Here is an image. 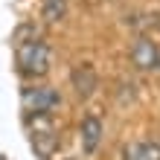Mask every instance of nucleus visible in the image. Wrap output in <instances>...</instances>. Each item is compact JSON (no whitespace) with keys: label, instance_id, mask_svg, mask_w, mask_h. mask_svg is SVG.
<instances>
[{"label":"nucleus","instance_id":"obj_3","mask_svg":"<svg viewBox=\"0 0 160 160\" xmlns=\"http://www.w3.org/2000/svg\"><path fill=\"white\" fill-rule=\"evenodd\" d=\"M131 64H134L140 73L160 70V47L152 38H137L131 44Z\"/></svg>","mask_w":160,"mask_h":160},{"label":"nucleus","instance_id":"obj_5","mask_svg":"<svg viewBox=\"0 0 160 160\" xmlns=\"http://www.w3.org/2000/svg\"><path fill=\"white\" fill-rule=\"evenodd\" d=\"M70 82H73V90H76L82 99L93 96V90L99 88V76H96V70H93V64H88V61H82V64L73 67Z\"/></svg>","mask_w":160,"mask_h":160},{"label":"nucleus","instance_id":"obj_7","mask_svg":"<svg viewBox=\"0 0 160 160\" xmlns=\"http://www.w3.org/2000/svg\"><path fill=\"white\" fill-rule=\"evenodd\" d=\"M122 160H160V143H154V140H140V143L125 148Z\"/></svg>","mask_w":160,"mask_h":160},{"label":"nucleus","instance_id":"obj_2","mask_svg":"<svg viewBox=\"0 0 160 160\" xmlns=\"http://www.w3.org/2000/svg\"><path fill=\"white\" fill-rule=\"evenodd\" d=\"M58 102H61L58 90L50 88V84H29V88L21 90V111H23L26 122L47 117L50 111L58 108Z\"/></svg>","mask_w":160,"mask_h":160},{"label":"nucleus","instance_id":"obj_4","mask_svg":"<svg viewBox=\"0 0 160 160\" xmlns=\"http://www.w3.org/2000/svg\"><path fill=\"white\" fill-rule=\"evenodd\" d=\"M44 119H47V117H41V125L29 131V134H32V137H29V140H32V148H35V154H38L41 160H47L55 148H58V131H55L52 125H47Z\"/></svg>","mask_w":160,"mask_h":160},{"label":"nucleus","instance_id":"obj_1","mask_svg":"<svg viewBox=\"0 0 160 160\" xmlns=\"http://www.w3.org/2000/svg\"><path fill=\"white\" fill-rule=\"evenodd\" d=\"M50 64H52V50L41 35L32 32V26H23L21 29V38H18L15 47V67L23 79H41L50 73Z\"/></svg>","mask_w":160,"mask_h":160},{"label":"nucleus","instance_id":"obj_8","mask_svg":"<svg viewBox=\"0 0 160 160\" xmlns=\"http://www.w3.org/2000/svg\"><path fill=\"white\" fill-rule=\"evenodd\" d=\"M67 15V0H41V18L47 23H61Z\"/></svg>","mask_w":160,"mask_h":160},{"label":"nucleus","instance_id":"obj_6","mask_svg":"<svg viewBox=\"0 0 160 160\" xmlns=\"http://www.w3.org/2000/svg\"><path fill=\"white\" fill-rule=\"evenodd\" d=\"M79 134H82V148L88 154H93L99 148V143H102V119L96 117V114H88L82 119V128H79Z\"/></svg>","mask_w":160,"mask_h":160}]
</instances>
